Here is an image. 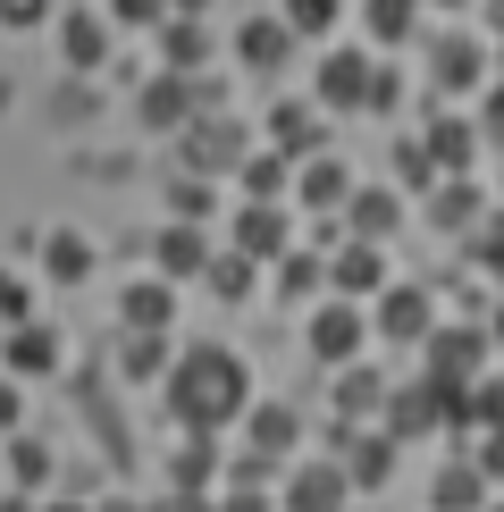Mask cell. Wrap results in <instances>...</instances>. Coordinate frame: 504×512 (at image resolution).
Instances as JSON below:
<instances>
[{"instance_id":"1","label":"cell","mask_w":504,"mask_h":512,"mask_svg":"<svg viewBox=\"0 0 504 512\" xmlns=\"http://www.w3.org/2000/svg\"><path fill=\"white\" fill-rule=\"evenodd\" d=\"M168 412L185 420V429H227V420H244V403H252V370L227 345H185V353H168Z\"/></svg>"},{"instance_id":"2","label":"cell","mask_w":504,"mask_h":512,"mask_svg":"<svg viewBox=\"0 0 504 512\" xmlns=\"http://www.w3.org/2000/svg\"><path fill=\"white\" fill-rule=\"evenodd\" d=\"M420 353H429V370H420V378H429L437 395H462L479 370H488V328H429V336H420Z\"/></svg>"},{"instance_id":"3","label":"cell","mask_w":504,"mask_h":512,"mask_svg":"<svg viewBox=\"0 0 504 512\" xmlns=\"http://www.w3.org/2000/svg\"><path fill=\"white\" fill-rule=\"evenodd\" d=\"M278 504L286 512H345L353 504V479L336 471V462H278Z\"/></svg>"},{"instance_id":"4","label":"cell","mask_w":504,"mask_h":512,"mask_svg":"<svg viewBox=\"0 0 504 512\" xmlns=\"http://www.w3.org/2000/svg\"><path fill=\"white\" fill-rule=\"evenodd\" d=\"M362 345H370V319L353 311L345 294L311 311V361H328V370H345V361H362Z\"/></svg>"},{"instance_id":"5","label":"cell","mask_w":504,"mask_h":512,"mask_svg":"<svg viewBox=\"0 0 504 512\" xmlns=\"http://www.w3.org/2000/svg\"><path fill=\"white\" fill-rule=\"evenodd\" d=\"M429 429H454V395H437L429 378L404 395H387V437L395 445H412V437H429Z\"/></svg>"},{"instance_id":"6","label":"cell","mask_w":504,"mask_h":512,"mask_svg":"<svg viewBox=\"0 0 504 512\" xmlns=\"http://www.w3.org/2000/svg\"><path fill=\"white\" fill-rule=\"evenodd\" d=\"M429 328H437L429 286H378V336H387V345H420Z\"/></svg>"},{"instance_id":"7","label":"cell","mask_w":504,"mask_h":512,"mask_svg":"<svg viewBox=\"0 0 504 512\" xmlns=\"http://www.w3.org/2000/svg\"><path fill=\"white\" fill-rule=\"evenodd\" d=\"M370 76H378V68H370L362 51H328L320 76H311V93H320L328 110H370Z\"/></svg>"},{"instance_id":"8","label":"cell","mask_w":504,"mask_h":512,"mask_svg":"<svg viewBox=\"0 0 504 512\" xmlns=\"http://www.w3.org/2000/svg\"><path fill=\"white\" fill-rule=\"evenodd\" d=\"M244 437H252L261 462H286L294 445H303V420H294L286 403H244Z\"/></svg>"},{"instance_id":"9","label":"cell","mask_w":504,"mask_h":512,"mask_svg":"<svg viewBox=\"0 0 504 512\" xmlns=\"http://www.w3.org/2000/svg\"><path fill=\"white\" fill-rule=\"evenodd\" d=\"M118 319L126 336H168V319H177V294H168V277H143V286L118 294Z\"/></svg>"},{"instance_id":"10","label":"cell","mask_w":504,"mask_h":512,"mask_svg":"<svg viewBox=\"0 0 504 512\" xmlns=\"http://www.w3.org/2000/svg\"><path fill=\"white\" fill-rule=\"evenodd\" d=\"M244 160V126H227V118H194V126H185V168H202V177H210V168H236Z\"/></svg>"},{"instance_id":"11","label":"cell","mask_w":504,"mask_h":512,"mask_svg":"<svg viewBox=\"0 0 504 512\" xmlns=\"http://www.w3.org/2000/svg\"><path fill=\"white\" fill-rule=\"evenodd\" d=\"M236 252L244 261H278L286 252V210L278 202H244L236 210Z\"/></svg>"},{"instance_id":"12","label":"cell","mask_w":504,"mask_h":512,"mask_svg":"<svg viewBox=\"0 0 504 512\" xmlns=\"http://www.w3.org/2000/svg\"><path fill=\"white\" fill-rule=\"evenodd\" d=\"M236 59H244V68H286V59H294V34H286V17H244V26H236Z\"/></svg>"},{"instance_id":"13","label":"cell","mask_w":504,"mask_h":512,"mask_svg":"<svg viewBox=\"0 0 504 512\" xmlns=\"http://www.w3.org/2000/svg\"><path fill=\"white\" fill-rule=\"evenodd\" d=\"M328 286L345 294V303H353V294H378V286H387V252H378V244H345L328 261Z\"/></svg>"},{"instance_id":"14","label":"cell","mask_w":504,"mask_h":512,"mask_svg":"<svg viewBox=\"0 0 504 512\" xmlns=\"http://www.w3.org/2000/svg\"><path fill=\"white\" fill-rule=\"evenodd\" d=\"M160 51H168V76H202L210 26H202V17H160Z\"/></svg>"},{"instance_id":"15","label":"cell","mask_w":504,"mask_h":512,"mask_svg":"<svg viewBox=\"0 0 504 512\" xmlns=\"http://www.w3.org/2000/svg\"><path fill=\"white\" fill-rule=\"evenodd\" d=\"M59 370V336L34 328V319H17L9 328V378H51Z\"/></svg>"},{"instance_id":"16","label":"cell","mask_w":504,"mask_h":512,"mask_svg":"<svg viewBox=\"0 0 504 512\" xmlns=\"http://www.w3.org/2000/svg\"><path fill=\"white\" fill-rule=\"evenodd\" d=\"M59 51H68V68H101V51H110V17L68 9V17H59Z\"/></svg>"},{"instance_id":"17","label":"cell","mask_w":504,"mask_h":512,"mask_svg":"<svg viewBox=\"0 0 504 512\" xmlns=\"http://www.w3.org/2000/svg\"><path fill=\"white\" fill-rule=\"evenodd\" d=\"M479 68H488V59H479V42H471V34H437V51H429V76L446 84V93L479 84Z\"/></svg>"},{"instance_id":"18","label":"cell","mask_w":504,"mask_h":512,"mask_svg":"<svg viewBox=\"0 0 504 512\" xmlns=\"http://www.w3.org/2000/svg\"><path fill=\"white\" fill-rule=\"evenodd\" d=\"M269 152H278V160H311V152H320V118H311L303 101H286V110L269 118Z\"/></svg>"},{"instance_id":"19","label":"cell","mask_w":504,"mask_h":512,"mask_svg":"<svg viewBox=\"0 0 504 512\" xmlns=\"http://www.w3.org/2000/svg\"><path fill=\"white\" fill-rule=\"evenodd\" d=\"M168 479H177L185 496H210V479H219V445H210L202 429H185V445H177V462H168Z\"/></svg>"},{"instance_id":"20","label":"cell","mask_w":504,"mask_h":512,"mask_svg":"<svg viewBox=\"0 0 504 512\" xmlns=\"http://www.w3.org/2000/svg\"><path fill=\"white\" fill-rule=\"evenodd\" d=\"M294 194H303L311 210H345V194H353V177H345V160L311 152V168H303V177H294Z\"/></svg>"},{"instance_id":"21","label":"cell","mask_w":504,"mask_h":512,"mask_svg":"<svg viewBox=\"0 0 504 512\" xmlns=\"http://www.w3.org/2000/svg\"><path fill=\"white\" fill-rule=\"evenodd\" d=\"M345 219H353V244H387L395 219H404V202L395 194H345Z\"/></svg>"},{"instance_id":"22","label":"cell","mask_w":504,"mask_h":512,"mask_svg":"<svg viewBox=\"0 0 504 512\" xmlns=\"http://www.w3.org/2000/svg\"><path fill=\"white\" fill-rule=\"evenodd\" d=\"M202 261H210L202 227H194V219H177V227L160 236V277H202Z\"/></svg>"},{"instance_id":"23","label":"cell","mask_w":504,"mask_h":512,"mask_svg":"<svg viewBox=\"0 0 504 512\" xmlns=\"http://www.w3.org/2000/svg\"><path fill=\"white\" fill-rule=\"evenodd\" d=\"M471 143H479V126H471V118H437L420 152H429V168H446V177H454V168L471 160Z\"/></svg>"},{"instance_id":"24","label":"cell","mask_w":504,"mask_h":512,"mask_svg":"<svg viewBox=\"0 0 504 512\" xmlns=\"http://www.w3.org/2000/svg\"><path fill=\"white\" fill-rule=\"evenodd\" d=\"M353 487H387V471H395V437H362V445H345V462H336Z\"/></svg>"},{"instance_id":"25","label":"cell","mask_w":504,"mask_h":512,"mask_svg":"<svg viewBox=\"0 0 504 512\" xmlns=\"http://www.w3.org/2000/svg\"><path fill=\"white\" fill-rule=\"evenodd\" d=\"M185 110H194V76H160L152 93H143V118L152 126H177Z\"/></svg>"},{"instance_id":"26","label":"cell","mask_w":504,"mask_h":512,"mask_svg":"<svg viewBox=\"0 0 504 512\" xmlns=\"http://www.w3.org/2000/svg\"><path fill=\"white\" fill-rule=\"evenodd\" d=\"M236 177H244V194H252V202H278V194H286V160H278V152H244V160H236Z\"/></svg>"},{"instance_id":"27","label":"cell","mask_w":504,"mask_h":512,"mask_svg":"<svg viewBox=\"0 0 504 512\" xmlns=\"http://www.w3.org/2000/svg\"><path fill=\"white\" fill-rule=\"evenodd\" d=\"M42 261H51V277H59V286H76V277H84V269H93V244H84V236H76V227H59V236H51V244H42Z\"/></svg>"},{"instance_id":"28","label":"cell","mask_w":504,"mask_h":512,"mask_svg":"<svg viewBox=\"0 0 504 512\" xmlns=\"http://www.w3.org/2000/svg\"><path fill=\"white\" fill-rule=\"evenodd\" d=\"M479 496H488V479H479L471 462H454V471H437V512H479Z\"/></svg>"},{"instance_id":"29","label":"cell","mask_w":504,"mask_h":512,"mask_svg":"<svg viewBox=\"0 0 504 512\" xmlns=\"http://www.w3.org/2000/svg\"><path fill=\"white\" fill-rule=\"evenodd\" d=\"M336 9H345V0H286L278 17H286V34H294V42H320V34L336 26Z\"/></svg>"},{"instance_id":"30","label":"cell","mask_w":504,"mask_h":512,"mask_svg":"<svg viewBox=\"0 0 504 512\" xmlns=\"http://www.w3.org/2000/svg\"><path fill=\"white\" fill-rule=\"evenodd\" d=\"M378 395H387V387H378L370 370H353V361H345V370H336V412H345V420H362V412H378Z\"/></svg>"},{"instance_id":"31","label":"cell","mask_w":504,"mask_h":512,"mask_svg":"<svg viewBox=\"0 0 504 512\" xmlns=\"http://www.w3.org/2000/svg\"><path fill=\"white\" fill-rule=\"evenodd\" d=\"M362 17H370V34H378V42H404V34L420 26V0H370Z\"/></svg>"},{"instance_id":"32","label":"cell","mask_w":504,"mask_h":512,"mask_svg":"<svg viewBox=\"0 0 504 512\" xmlns=\"http://www.w3.org/2000/svg\"><path fill=\"white\" fill-rule=\"evenodd\" d=\"M202 269H210V294L244 303V294H252V269H261V261H244V252H219V261H202Z\"/></svg>"},{"instance_id":"33","label":"cell","mask_w":504,"mask_h":512,"mask_svg":"<svg viewBox=\"0 0 504 512\" xmlns=\"http://www.w3.org/2000/svg\"><path fill=\"white\" fill-rule=\"evenodd\" d=\"M126 378H160L168 370V336H126V361H118Z\"/></svg>"},{"instance_id":"34","label":"cell","mask_w":504,"mask_h":512,"mask_svg":"<svg viewBox=\"0 0 504 512\" xmlns=\"http://www.w3.org/2000/svg\"><path fill=\"white\" fill-rule=\"evenodd\" d=\"M9 479H17V487H42V479H51V454H42L34 437H17V445H9Z\"/></svg>"},{"instance_id":"35","label":"cell","mask_w":504,"mask_h":512,"mask_svg":"<svg viewBox=\"0 0 504 512\" xmlns=\"http://www.w3.org/2000/svg\"><path fill=\"white\" fill-rule=\"evenodd\" d=\"M437 219H446V227H471V219H479V194H471V185L454 177L446 194H437Z\"/></svg>"},{"instance_id":"36","label":"cell","mask_w":504,"mask_h":512,"mask_svg":"<svg viewBox=\"0 0 504 512\" xmlns=\"http://www.w3.org/2000/svg\"><path fill=\"white\" fill-rule=\"evenodd\" d=\"M168 0H110V26H160Z\"/></svg>"},{"instance_id":"37","label":"cell","mask_w":504,"mask_h":512,"mask_svg":"<svg viewBox=\"0 0 504 512\" xmlns=\"http://www.w3.org/2000/svg\"><path fill=\"white\" fill-rule=\"evenodd\" d=\"M42 17H51V0H0V26H9V34L42 26Z\"/></svg>"},{"instance_id":"38","label":"cell","mask_w":504,"mask_h":512,"mask_svg":"<svg viewBox=\"0 0 504 512\" xmlns=\"http://www.w3.org/2000/svg\"><path fill=\"white\" fill-rule=\"evenodd\" d=\"M471 471H479V479H504V429H488V437H479V454H471Z\"/></svg>"},{"instance_id":"39","label":"cell","mask_w":504,"mask_h":512,"mask_svg":"<svg viewBox=\"0 0 504 512\" xmlns=\"http://www.w3.org/2000/svg\"><path fill=\"white\" fill-rule=\"evenodd\" d=\"M471 252H479V261H496V269H504V219H488V227L471 219Z\"/></svg>"},{"instance_id":"40","label":"cell","mask_w":504,"mask_h":512,"mask_svg":"<svg viewBox=\"0 0 504 512\" xmlns=\"http://www.w3.org/2000/svg\"><path fill=\"white\" fill-rule=\"evenodd\" d=\"M395 177H412V185H429L437 168H429V152H420V143H395Z\"/></svg>"},{"instance_id":"41","label":"cell","mask_w":504,"mask_h":512,"mask_svg":"<svg viewBox=\"0 0 504 512\" xmlns=\"http://www.w3.org/2000/svg\"><path fill=\"white\" fill-rule=\"evenodd\" d=\"M17 420H26V395H17V378H0V437H17Z\"/></svg>"},{"instance_id":"42","label":"cell","mask_w":504,"mask_h":512,"mask_svg":"<svg viewBox=\"0 0 504 512\" xmlns=\"http://www.w3.org/2000/svg\"><path fill=\"white\" fill-rule=\"evenodd\" d=\"M320 286V261H303V252H286V294H311Z\"/></svg>"},{"instance_id":"43","label":"cell","mask_w":504,"mask_h":512,"mask_svg":"<svg viewBox=\"0 0 504 512\" xmlns=\"http://www.w3.org/2000/svg\"><path fill=\"white\" fill-rule=\"evenodd\" d=\"M17 319H26V286H17V277H0V328H17Z\"/></svg>"},{"instance_id":"44","label":"cell","mask_w":504,"mask_h":512,"mask_svg":"<svg viewBox=\"0 0 504 512\" xmlns=\"http://www.w3.org/2000/svg\"><path fill=\"white\" fill-rule=\"evenodd\" d=\"M160 512H210V496H185V487H177V496H168Z\"/></svg>"},{"instance_id":"45","label":"cell","mask_w":504,"mask_h":512,"mask_svg":"<svg viewBox=\"0 0 504 512\" xmlns=\"http://www.w3.org/2000/svg\"><path fill=\"white\" fill-rule=\"evenodd\" d=\"M488 135H496V143H504V93H496V101H488Z\"/></svg>"},{"instance_id":"46","label":"cell","mask_w":504,"mask_h":512,"mask_svg":"<svg viewBox=\"0 0 504 512\" xmlns=\"http://www.w3.org/2000/svg\"><path fill=\"white\" fill-rule=\"evenodd\" d=\"M84 512H143L135 496H110V504H84Z\"/></svg>"},{"instance_id":"47","label":"cell","mask_w":504,"mask_h":512,"mask_svg":"<svg viewBox=\"0 0 504 512\" xmlns=\"http://www.w3.org/2000/svg\"><path fill=\"white\" fill-rule=\"evenodd\" d=\"M210 9V0H168V17H202Z\"/></svg>"},{"instance_id":"48","label":"cell","mask_w":504,"mask_h":512,"mask_svg":"<svg viewBox=\"0 0 504 512\" xmlns=\"http://www.w3.org/2000/svg\"><path fill=\"white\" fill-rule=\"evenodd\" d=\"M488 26H496V34H504V0H488Z\"/></svg>"},{"instance_id":"49","label":"cell","mask_w":504,"mask_h":512,"mask_svg":"<svg viewBox=\"0 0 504 512\" xmlns=\"http://www.w3.org/2000/svg\"><path fill=\"white\" fill-rule=\"evenodd\" d=\"M0 512H34V504H26V496H9V504H0Z\"/></svg>"},{"instance_id":"50","label":"cell","mask_w":504,"mask_h":512,"mask_svg":"<svg viewBox=\"0 0 504 512\" xmlns=\"http://www.w3.org/2000/svg\"><path fill=\"white\" fill-rule=\"evenodd\" d=\"M488 345H504V311H496V328H488Z\"/></svg>"},{"instance_id":"51","label":"cell","mask_w":504,"mask_h":512,"mask_svg":"<svg viewBox=\"0 0 504 512\" xmlns=\"http://www.w3.org/2000/svg\"><path fill=\"white\" fill-rule=\"evenodd\" d=\"M42 512H84V504H42Z\"/></svg>"},{"instance_id":"52","label":"cell","mask_w":504,"mask_h":512,"mask_svg":"<svg viewBox=\"0 0 504 512\" xmlns=\"http://www.w3.org/2000/svg\"><path fill=\"white\" fill-rule=\"evenodd\" d=\"M437 9H462V0H437Z\"/></svg>"}]
</instances>
